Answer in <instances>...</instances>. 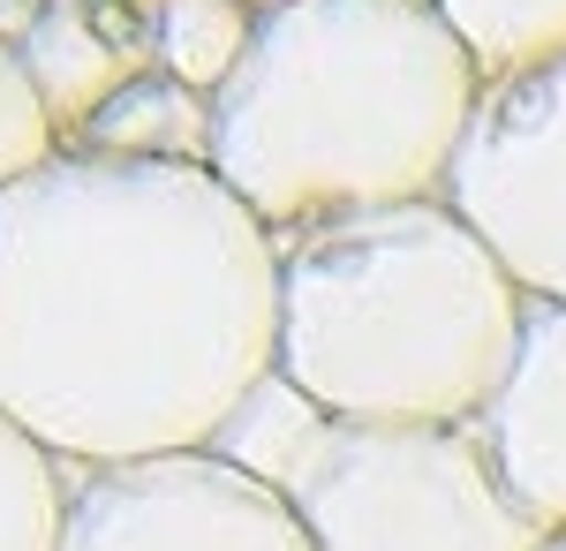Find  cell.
Masks as SVG:
<instances>
[{"label":"cell","instance_id":"obj_1","mask_svg":"<svg viewBox=\"0 0 566 551\" xmlns=\"http://www.w3.org/2000/svg\"><path fill=\"white\" fill-rule=\"evenodd\" d=\"M280 371V235L212 167L53 152L0 189V416L61 468L212 454Z\"/></svg>","mask_w":566,"mask_h":551},{"label":"cell","instance_id":"obj_2","mask_svg":"<svg viewBox=\"0 0 566 551\" xmlns=\"http://www.w3.org/2000/svg\"><path fill=\"white\" fill-rule=\"evenodd\" d=\"M483 98L438 0H287L212 91V174L272 227L446 197Z\"/></svg>","mask_w":566,"mask_h":551},{"label":"cell","instance_id":"obj_3","mask_svg":"<svg viewBox=\"0 0 566 551\" xmlns=\"http://www.w3.org/2000/svg\"><path fill=\"white\" fill-rule=\"evenodd\" d=\"M528 288L446 197L280 235V371L340 424H483Z\"/></svg>","mask_w":566,"mask_h":551},{"label":"cell","instance_id":"obj_4","mask_svg":"<svg viewBox=\"0 0 566 551\" xmlns=\"http://www.w3.org/2000/svg\"><path fill=\"white\" fill-rule=\"evenodd\" d=\"M287 507L317 551H544L483 424H325Z\"/></svg>","mask_w":566,"mask_h":551},{"label":"cell","instance_id":"obj_5","mask_svg":"<svg viewBox=\"0 0 566 551\" xmlns=\"http://www.w3.org/2000/svg\"><path fill=\"white\" fill-rule=\"evenodd\" d=\"M446 205L491 242L528 302H566V53L483 84Z\"/></svg>","mask_w":566,"mask_h":551},{"label":"cell","instance_id":"obj_6","mask_svg":"<svg viewBox=\"0 0 566 551\" xmlns=\"http://www.w3.org/2000/svg\"><path fill=\"white\" fill-rule=\"evenodd\" d=\"M61 551H317L303 513L219 454L91 468L69 484Z\"/></svg>","mask_w":566,"mask_h":551},{"label":"cell","instance_id":"obj_7","mask_svg":"<svg viewBox=\"0 0 566 551\" xmlns=\"http://www.w3.org/2000/svg\"><path fill=\"white\" fill-rule=\"evenodd\" d=\"M483 438L506 468L514 499L544 529H566V302H528L514 378L491 401Z\"/></svg>","mask_w":566,"mask_h":551},{"label":"cell","instance_id":"obj_8","mask_svg":"<svg viewBox=\"0 0 566 551\" xmlns=\"http://www.w3.org/2000/svg\"><path fill=\"white\" fill-rule=\"evenodd\" d=\"M15 45H23V69H31V84H39L45 114H53V122H76V128H84L122 84H136L144 61H151V53H136L129 31H114V23L98 15V0H53V8H39Z\"/></svg>","mask_w":566,"mask_h":551},{"label":"cell","instance_id":"obj_9","mask_svg":"<svg viewBox=\"0 0 566 551\" xmlns=\"http://www.w3.org/2000/svg\"><path fill=\"white\" fill-rule=\"evenodd\" d=\"M84 152L106 159H175V167H212V98L181 76H136L84 122Z\"/></svg>","mask_w":566,"mask_h":551},{"label":"cell","instance_id":"obj_10","mask_svg":"<svg viewBox=\"0 0 566 551\" xmlns=\"http://www.w3.org/2000/svg\"><path fill=\"white\" fill-rule=\"evenodd\" d=\"M325 408L310 401L303 385L287 378V371H272V378L219 424V438H212V454L219 461H234L242 476H258L264 491H295V476H303V461L317 454V438H325Z\"/></svg>","mask_w":566,"mask_h":551},{"label":"cell","instance_id":"obj_11","mask_svg":"<svg viewBox=\"0 0 566 551\" xmlns=\"http://www.w3.org/2000/svg\"><path fill=\"white\" fill-rule=\"evenodd\" d=\"M250 39H258V8L250 0H167L151 15V61L167 76H181L189 91H205V98L242 69Z\"/></svg>","mask_w":566,"mask_h":551},{"label":"cell","instance_id":"obj_12","mask_svg":"<svg viewBox=\"0 0 566 551\" xmlns=\"http://www.w3.org/2000/svg\"><path fill=\"white\" fill-rule=\"evenodd\" d=\"M438 15L476 53L483 84L566 53V0H438Z\"/></svg>","mask_w":566,"mask_h":551},{"label":"cell","instance_id":"obj_13","mask_svg":"<svg viewBox=\"0 0 566 551\" xmlns=\"http://www.w3.org/2000/svg\"><path fill=\"white\" fill-rule=\"evenodd\" d=\"M69 484L76 468H61L39 438H23L0 416V551H61Z\"/></svg>","mask_w":566,"mask_h":551},{"label":"cell","instance_id":"obj_14","mask_svg":"<svg viewBox=\"0 0 566 551\" xmlns=\"http://www.w3.org/2000/svg\"><path fill=\"white\" fill-rule=\"evenodd\" d=\"M53 152H61V122L45 114L39 84L23 69V45L0 39V189L23 181V174H39Z\"/></svg>","mask_w":566,"mask_h":551},{"label":"cell","instance_id":"obj_15","mask_svg":"<svg viewBox=\"0 0 566 551\" xmlns=\"http://www.w3.org/2000/svg\"><path fill=\"white\" fill-rule=\"evenodd\" d=\"M544 551H566V529H552V537H544Z\"/></svg>","mask_w":566,"mask_h":551},{"label":"cell","instance_id":"obj_16","mask_svg":"<svg viewBox=\"0 0 566 551\" xmlns=\"http://www.w3.org/2000/svg\"><path fill=\"white\" fill-rule=\"evenodd\" d=\"M250 8H258V15H272V8H287V0H250Z\"/></svg>","mask_w":566,"mask_h":551},{"label":"cell","instance_id":"obj_17","mask_svg":"<svg viewBox=\"0 0 566 551\" xmlns=\"http://www.w3.org/2000/svg\"><path fill=\"white\" fill-rule=\"evenodd\" d=\"M159 8H167V0H151V15H159Z\"/></svg>","mask_w":566,"mask_h":551}]
</instances>
